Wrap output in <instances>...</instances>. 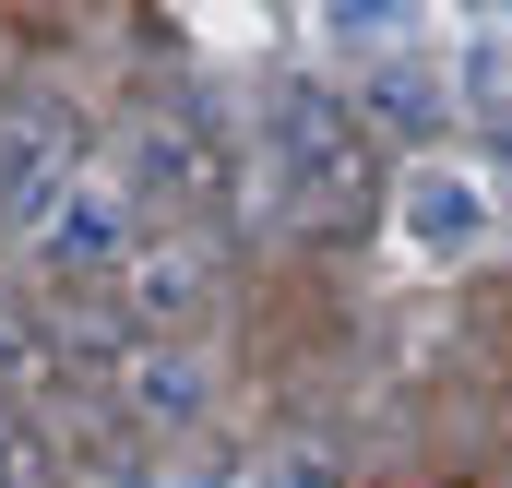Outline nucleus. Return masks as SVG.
Listing matches in <instances>:
<instances>
[{"instance_id":"1","label":"nucleus","mask_w":512,"mask_h":488,"mask_svg":"<svg viewBox=\"0 0 512 488\" xmlns=\"http://www.w3.org/2000/svg\"><path fill=\"white\" fill-rule=\"evenodd\" d=\"M262 191H286L298 227H346L358 191H370V155H358V120L322 96V84H286L262 108Z\"/></svg>"},{"instance_id":"2","label":"nucleus","mask_w":512,"mask_h":488,"mask_svg":"<svg viewBox=\"0 0 512 488\" xmlns=\"http://www.w3.org/2000/svg\"><path fill=\"white\" fill-rule=\"evenodd\" d=\"M72 191V131L48 108H12L0 120V227H48Z\"/></svg>"},{"instance_id":"3","label":"nucleus","mask_w":512,"mask_h":488,"mask_svg":"<svg viewBox=\"0 0 512 488\" xmlns=\"http://www.w3.org/2000/svg\"><path fill=\"white\" fill-rule=\"evenodd\" d=\"M131 179H143L155 203H203V191L227 179V155H215V131L179 108V120H143V131H131Z\"/></svg>"},{"instance_id":"4","label":"nucleus","mask_w":512,"mask_h":488,"mask_svg":"<svg viewBox=\"0 0 512 488\" xmlns=\"http://www.w3.org/2000/svg\"><path fill=\"white\" fill-rule=\"evenodd\" d=\"M203 274H215V250H203V239H179V250H143V262H131V310H143V322H191V310L215 298Z\"/></svg>"},{"instance_id":"5","label":"nucleus","mask_w":512,"mask_h":488,"mask_svg":"<svg viewBox=\"0 0 512 488\" xmlns=\"http://www.w3.org/2000/svg\"><path fill=\"white\" fill-rule=\"evenodd\" d=\"M405 227H417V250H465L477 227H489V203H477V179L417 167V179H405Z\"/></svg>"},{"instance_id":"6","label":"nucleus","mask_w":512,"mask_h":488,"mask_svg":"<svg viewBox=\"0 0 512 488\" xmlns=\"http://www.w3.org/2000/svg\"><path fill=\"white\" fill-rule=\"evenodd\" d=\"M36 250H48V274H84V262H108V250H120V203H108V191H72V203L36 227Z\"/></svg>"},{"instance_id":"7","label":"nucleus","mask_w":512,"mask_h":488,"mask_svg":"<svg viewBox=\"0 0 512 488\" xmlns=\"http://www.w3.org/2000/svg\"><path fill=\"white\" fill-rule=\"evenodd\" d=\"M131 405H143V417H203V369L191 358H143L131 369Z\"/></svg>"},{"instance_id":"8","label":"nucleus","mask_w":512,"mask_h":488,"mask_svg":"<svg viewBox=\"0 0 512 488\" xmlns=\"http://www.w3.org/2000/svg\"><path fill=\"white\" fill-rule=\"evenodd\" d=\"M0 488H48V441L24 417H0Z\"/></svg>"},{"instance_id":"9","label":"nucleus","mask_w":512,"mask_h":488,"mask_svg":"<svg viewBox=\"0 0 512 488\" xmlns=\"http://www.w3.org/2000/svg\"><path fill=\"white\" fill-rule=\"evenodd\" d=\"M382 120H405V131H417V120H441V96H429L417 72H393V84H382Z\"/></svg>"},{"instance_id":"10","label":"nucleus","mask_w":512,"mask_h":488,"mask_svg":"<svg viewBox=\"0 0 512 488\" xmlns=\"http://www.w3.org/2000/svg\"><path fill=\"white\" fill-rule=\"evenodd\" d=\"M12 369H24V322L0 310V381H12Z\"/></svg>"},{"instance_id":"11","label":"nucleus","mask_w":512,"mask_h":488,"mask_svg":"<svg viewBox=\"0 0 512 488\" xmlns=\"http://www.w3.org/2000/svg\"><path fill=\"white\" fill-rule=\"evenodd\" d=\"M501 48H512V24H501Z\"/></svg>"}]
</instances>
